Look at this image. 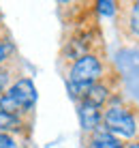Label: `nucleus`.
<instances>
[{"instance_id": "obj_12", "label": "nucleus", "mask_w": 139, "mask_h": 148, "mask_svg": "<svg viewBox=\"0 0 139 148\" xmlns=\"http://www.w3.org/2000/svg\"><path fill=\"white\" fill-rule=\"evenodd\" d=\"M9 52H11V47H9V45H0V62H4V60H7Z\"/></svg>"}, {"instance_id": "obj_13", "label": "nucleus", "mask_w": 139, "mask_h": 148, "mask_svg": "<svg viewBox=\"0 0 139 148\" xmlns=\"http://www.w3.org/2000/svg\"><path fill=\"white\" fill-rule=\"evenodd\" d=\"M128 148H139V142H135V144H131Z\"/></svg>"}, {"instance_id": "obj_4", "label": "nucleus", "mask_w": 139, "mask_h": 148, "mask_svg": "<svg viewBox=\"0 0 139 148\" xmlns=\"http://www.w3.org/2000/svg\"><path fill=\"white\" fill-rule=\"evenodd\" d=\"M79 122H81V129H84L86 133H94V131L101 127V122H103L101 108L81 101L79 103Z\"/></svg>"}, {"instance_id": "obj_7", "label": "nucleus", "mask_w": 139, "mask_h": 148, "mask_svg": "<svg viewBox=\"0 0 139 148\" xmlns=\"http://www.w3.org/2000/svg\"><path fill=\"white\" fill-rule=\"evenodd\" d=\"M22 127L19 116L7 114V112H0V133H9V131H17Z\"/></svg>"}, {"instance_id": "obj_5", "label": "nucleus", "mask_w": 139, "mask_h": 148, "mask_svg": "<svg viewBox=\"0 0 139 148\" xmlns=\"http://www.w3.org/2000/svg\"><path fill=\"white\" fill-rule=\"evenodd\" d=\"M88 148H124L116 135H111L105 127H99L94 133H90Z\"/></svg>"}, {"instance_id": "obj_3", "label": "nucleus", "mask_w": 139, "mask_h": 148, "mask_svg": "<svg viewBox=\"0 0 139 148\" xmlns=\"http://www.w3.org/2000/svg\"><path fill=\"white\" fill-rule=\"evenodd\" d=\"M7 92L13 97L15 103H17L24 112H26V110H32V105L37 103V88H34L32 79H28V77L17 79L11 88L7 90Z\"/></svg>"}, {"instance_id": "obj_11", "label": "nucleus", "mask_w": 139, "mask_h": 148, "mask_svg": "<svg viewBox=\"0 0 139 148\" xmlns=\"http://www.w3.org/2000/svg\"><path fill=\"white\" fill-rule=\"evenodd\" d=\"M0 148H17V144L9 133H0Z\"/></svg>"}, {"instance_id": "obj_10", "label": "nucleus", "mask_w": 139, "mask_h": 148, "mask_svg": "<svg viewBox=\"0 0 139 148\" xmlns=\"http://www.w3.org/2000/svg\"><path fill=\"white\" fill-rule=\"evenodd\" d=\"M131 28H133V32L139 37V0L131 4Z\"/></svg>"}, {"instance_id": "obj_14", "label": "nucleus", "mask_w": 139, "mask_h": 148, "mask_svg": "<svg viewBox=\"0 0 139 148\" xmlns=\"http://www.w3.org/2000/svg\"><path fill=\"white\" fill-rule=\"evenodd\" d=\"M0 97H2V88H0Z\"/></svg>"}, {"instance_id": "obj_1", "label": "nucleus", "mask_w": 139, "mask_h": 148, "mask_svg": "<svg viewBox=\"0 0 139 148\" xmlns=\"http://www.w3.org/2000/svg\"><path fill=\"white\" fill-rule=\"evenodd\" d=\"M103 127L109 131L111 135H116L118 140H133L137 137V120L135 116L128 112L124 105H120V101H111V105L103 114Z\"/></svg>"}, {"instance_id": "obj_6", "label": "nucleus", "mask_w": 139, "mask_h": 148, "mask_svg": "<svg viewBox=\"0 0 139 148\" xmlns=\"http://www.w3.org/2000/svg\"><path fill=\"white\" fill-rule=\"evenodd\" d=\"M107 99H109V88H107L105 84H101V82L92 84L88 88V92H86V97H84L86 103H92V105H96V108H101Z\"/></svg>"}, {"instance_id": "obj_2", "label": "nucleus", "mask_w": 139, "mask_h": 148, "mask_svg": "<svg viewBox=\"0 0 139 148\" xmlns=\"http://www.w3.org/2000/svg\"><path fill=\"white\" fill-rule=\"evenodd\" d=\"M103 75V64H101V58H96L94 54H84L71 64V71H69V82L73 84H96Z\"/></svg>"}, {"instance_id": "obj_9", "label": "nucleus", "mask_w": 139, "mask_h": 148, "mask_svg": "<svg viewBox=\"0 0 139 148\" xmlns=\"http://www.w3.org/2000/svg\"><path fill=\"white\" fill-rule=\"evenodd\" d=\"M116 7L118 4L116 2H109V0H99V2H96V9H99V13L101 15H116Z\"/></svg>"}, {"instance_id": "obj_8", "label": "nucleus", "mask_w": 139, "mask_h": 148, "mask_svg": "<svg viewBox=\"0 0 139 148\" xmlns=\"http://www.w3.org/2000/svg\"><path fill=\"white\" fill-rule=\"evenodd\" d=\"M0 112H7V114H13V116H17L19 112H24L22 108H19L17 103H15V99L9 92H4L2 97H0Z\"/></svg>"}]
</instances>
